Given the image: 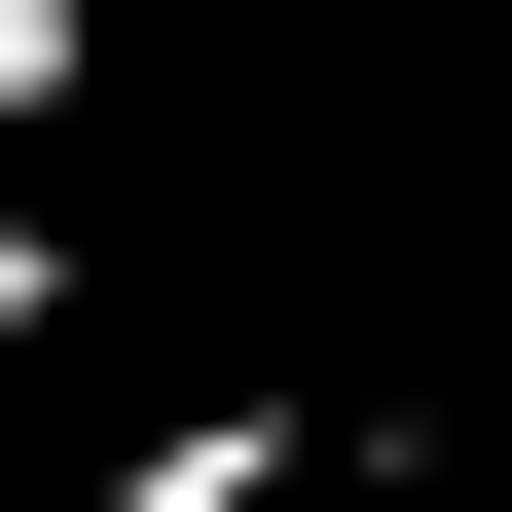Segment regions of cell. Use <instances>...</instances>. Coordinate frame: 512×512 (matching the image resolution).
I'll list each match as a JSON object with an SVG mask.
<instances>
[{
  "label": "cell",
  "mask_w": 512,
  "mask_h": 512,
  "mask_svg": "<svg viewBox=\"0 0 512 512\" xmlns=\"http://www.w3.org/2000/svg\"><path fill=\"white\" fill-rule=\"evenodd\" d=\"M330 476V366H220V403H147L110 476H37V512H293Z\"/></svg>",
  "instance_id": "1"
},
{
  "label": "cell",
  "mask_w": 512,
  "mask_h": 512,
  "mask_svg": "<svg viewBox=\"0 0 512 512\" xmlns=\"http://www.w3.org/2000/svg\"><path fill=\"white\" fill-rule=\"evenodd\" d=\"M74 293H110V256H74V220H37V183H0V366H37V330H74Z\"/></svg>",
  "instance_id": "3"
},
{
  "label": "cell",
  "mask_w": 512,
  "mask_h": 512,
  "mask_svg": "<svg viewBox=\"0 0 512 512\" xmlns=\"http://www.w3.org/2000/svg\"><path fill=\"white\" fill-rule=\"evenodd\" d=\"M110 74V0H0V147H37V110H74Z\"/></svg>",
  "instance_id": "2"
},
{
  "label": "cell",
  "mask_w": 512,
  "mask_h": 512,
  "mask_svg": "<svg viewBox=\"0 0 512 512\" xmlns=\"http://www.w3.org/2000/svg\"><path fill=\"white\" fill-rule=\"evenodd\" d=\"M476 476H512V330H476Z\"/></svg>",
  "instance_id": "4"
}]
</instances>
